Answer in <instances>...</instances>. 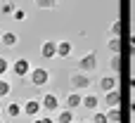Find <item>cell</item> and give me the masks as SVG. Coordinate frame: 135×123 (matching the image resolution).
<instances>
[{"label": "cell", "instance_id": "4fadbf2b", "mask_svg": "<svg viewBox=\"0 0 135 123\" xmlns=\"http://www.w3.org/2000/svg\"><path fill=\"white\" fill-rule=\"evenodd\" d=\"M0 40H2L5 47H14V45L19 43V36H17L14 31H0Z\"/></svg>", "mask_w": 135, "mask_h": 123}, {"label": "cell", "instance_id": "277c9868", "mask_svg": "<svg viewBox=\"0 0 135 123\" xmlns=\"http://www.w3.org/2000/svg\"><path fill=\"white\" fill-rule=\"evenodd\" d=\"M31 69H33V66H31V62H28L26 57H17L14 62H9V71H12L17 78H26V76L31 73Z\"/></svg>", "mask_w": 135, "mask_h": 123}, {"label": "cell", "instance_id": "8992f818", "mask_svg": "<svg viewBox=\"0 0 135 123\" xmlns=\"http://www.w3.org/2000/svg\"><path fill=\"white\" fill-rule=\"evenodd\" d=\"M40 111H43V107H40V97H28V100L21 102V114L28 116V119L40 116Z\"/></svg>", "mask_w": 135, "mask_h": 123}, {"label": "cell", "instance_id": "9c48e42d", "mask_svg": "<svg viewBox=\"0 0 135 123\" xmlns=\"http://www.w3.org/2000/svg\"><path fill=\"white\" fill-rule=\"evenodd\" d=\"M81 102H83V95H81V92H76V90H71L69 95H64V107H66V109H71V111H74V109H78V107H81Z\"/></svg>", "mask_w": 135, "mask_h": 123}, {"label": "cell", "instance_id": "d4e9b609", "mask_svg": "<svg viewBox=\"0 0 135 123\" xmlns=\"http://www.w3.org/2000/svg\"><path fill=\"white\" fill-rule=\"evenodd\" d=\"M12 17L17 19V21H24L28 14H26V9H21V7H14V12H12Z\"/></svg>", "mask_w": 135, "mask_h": 123}, {"label": "cell", "instance_id": "30bf717a", "mask_svg": "<svg viewBox=\"0 0 135 123\" xmlns=\"http://www.w3.org/2000/svg\"><path fill=\"white\" fill-rule=\"evenodd\" d=\"M81 107H83V109H88V111H97V107H100V100H97V95H95V92H85V95H83V102H81Z\"/></svg>", "mask_w": 135, "mask_h": 123}, {"label": "cell", "instance_id": "6da1fadb", "mask_svg": "<svg viewBox=\"0 0 135 123\" xmlns=\"http://www.w3.org/2000/svg\"><path fill=\"white\" fill-rule=\"evenodd\" d=\"M69 85H71V90L83 92V90H90L93 78H90V73H83V71H71V76H69Z\"/></svg>", "mask_w": 135, "mask_h": 123}, {"label": "cell", "instance_id": "f1b7e54d", "mask_svg": "<svg viewBox=\"0 0 135 123\" xmlns=\"http://www.w3.org/2000/svg\"><path fill=\"white\" fill-rule=\"evenodd\" d=\"M131 111L135 114V100H131Z\"/></svg>", "mask_w": 135, "mask_h": 123}, {"label": "cell", "instance_id": "44dd1931", "mask_svg": "<svg viewBox=\"0 0 135 123\" xmlns=\"http://www.w3.org/2000/svg\"><path fill=\"white\" fill-rule=\"evenodd\" d=\"M38 9H55L57 7V0H33Z\"/></svg>", "mask_w": 135, "mask_h": 123}, {"label": "cell", "instance_id": "9a60e30c", "mask_svg": "<svg viewBox=\"0 0 135 123\" xmlns=\"http://www.w3.org/2000/svg\"><path fill=\"white\" fill-rule=\"evenodd\" d=\"M71 121H74V111H71V109H66V107H64V109H59V111H57L55 123H71Z\"/></svg>", "mask_w": 135, "mask_h": 123}, {"label": "cell", "instance_id": "7a4b0ae2", "mask_svg": "<svg viewBox=\"0 0 135 123\" xmlns=\"http://www.w3.org/2000/svg\"><path fill=\"white\" fill-rule=\"evenodd\" d=\"M28 83H31L33 88H45V85L50 83V71H47L45 66H33L31 73H28Z\"/></svg>", "mask_w": 135, "mask_h": 123}, {"label": "cell", "instance_id": "d6986e66", "mask_svg": "<svg viewBox=\"0 0 135 123\" xmlns=\"http://www.w3.org/2000/svg\"><path fill=\"white\" fill-rule=\"evenodd\" d=\"M9 92H12V83L7 78H0V100H5Z\"/></svg>", "mask_w": 135, "mask_h": 123}, {"label": "cell", "instance_id": "5bb4252c", "mask_svg": "<svg viewBox=\"0 0 135 123\" xmlns=\"http://www.w3.org/2000/svg\"><path fill=\"white\" fill-rule=\"evenodd\" d=\"M5 114H7L9 119H19V116H21V102H17V100L7 102V107H5Z\"/></svg>", "mask_w": 135, "mask_h": 123}, {"label": "cell", "instance_id": "603a6c76", "mask_svg": "<svg viewBox=\"0 0 135 123\" xmlns=\"http://www.w3.org/2000/svg\"><path fill=\"white\" fill-rule=\"evenodd\" d=\"M7 71H9V59L0 55V78H5V76H7Z\"/></svg>", "mask_w": 135, "mask_h": 123}, {"label": "cell", "instance_id": "484cf974", "mask_svg": "<svg viewBox=\"0 0 135 123\" xmlns=\"http://www.w3.org/2000/svg\"><path fill=\"white\" fill-rule=\"evenodd\" d=\"M40 121H43V123H55V119H50V116H40Z\"/></svg>", "mask_w": 135, "mask_h": 123}, {"label": "cell", "instance_id": "2e32d148", "mask_svg": "<svg viewBox=\"0 0 135 123\" xmlns=\"http://www.w3.org/2000/svg\"><path fill=\"white\" fill-rule=\"evenodd\" d=\"M107 47H109L112 55H121V36H112L107 40Z\"/></svg>", "mask_w": 135, "mask_h": 123}, {"label": "cell", "instance_id": "7c38bea8", "mask_svg": "<svg viewBox=\"0 0 135 123\" xmlns=\"http://www.w3.org/2000/svg\"><path fill=\"white\" fill-rule=\"evenodd\" d=\"M104 104L112 109V107H121V90L116 88V90H109V92H104Z\"/></svg>", "mask_w": 135, "mask_h": 123}, {"label": "cell", "instance_id": "d6a6232c", "mask_svg": "<svg viewBox=\"0 0 135 123\" xmlns=\"http://www.w3.org/2000/svg\"><path fill=\"white\" fill-rule=\"evenodd\" d=\"M0 114H2V109H0Z\"/></svg>", "mask_w": 135, "mask_h": 123}, {"label": "cell", "instance_id": "4dcf8cb0", "mask_svg": "<svg viewBox=\"0 0 135 123\" xmlns=\"http://www.w3.org/2000/svg\"><path fill=\"white\" fill-rule=\"evenodd\" d=\"M71 123H81V121H78V119H74V121H71Z\"/></svg>", "mask_w": 135, "mask_h": 123}, {"label": "cell", "instance_id": "836d02e7", "mask_svg": "<svg viewBox=\"0 0 135 123\" xmlns=\"http://www.w3.org/2000/svg\"><path fill=\"white\" fill-rule=\"evenodd\" d=\"M0 123H5V121H0Z\"/></svg>", "mask_w": 135, "mask_h": 123}, {"label": "cell", "instance_id": "e0dca14e", "mask_svg": "<svg viewBox=\"0 0 135 123\" xmlns=\"http://www.w3.org/2000/svg\"><path fill=\"white\" fill-rule=\"evenodd\" d=\"M107 119H109V123H121V119H123L121 107H112V109L107 111Z\"/></svg>", "mask_w": 135, "mask_h": 123}, {"label": "cell", "instance_id": "f546056e", "mask_svg": "<svg viewBox=\"0 0 135 123\" xmlns=\"http://www.w3.org/2000/svg\"><path fill=\"white\" fill-rule=\"evenodd\" d=\"M31 123H43V121H40V116H36V119H33Z\"/></svg>", "mask_w": 135, "mask_h": 123}, {"label": "cell", "instance_id": "83f0119b", "mask_svg": "<svg viewBox=\"0 0 135 123\" xmlns=\"http://www.w3.org/2000/svg\"><path fill=\"white\" fill-rule=\"evenodd\" d=\"M131 47H133V50H135V33H133V36H131Z\"/></svg>", "mask_w": 135, "mask_h": 123}, {"label": "cell", "instance_id": "7402d4cb", "mask_svg": "<svg viewBox=\"0 0 135 123\" xmlns=\"http://www.w3.org/2000/svg\"><path fill=\"white\" fill-rule=\"evenodd\" d=\"M121 26H123V24H121L119 19H116V21H112V24H109V28H107L109 38H112V36H121Z\"/></svg>", "mask_w": 135, "mask_h": 123}, {"label": "cell", "instance_id": "cb8c5ba5", "mask_svg": "<svg viewBox=\"0 0 135 123\" xmlns=\"http://www.w3.org/2000/svg\"><path fill=\"white\" fill-rule=\"evenodd\" d=\"M90 121H93V123H109V119H107V114H104V111H100V109H97V111L93 114V119H90Z\"/></svg>", "mask_w": 135, "mask_h": 123}, {"label": "cell", "instance_id": "5b68a950", "mask_svg": "<svg viewBox=\"0 0 135 123\" xmlns=\"http://www.w3.org/2000/svg\"><path fill=\"white\" fill-rule=\"evenodd\" d=\"M40 107H43V111L55 114V111L62 109V100H59L57 92H45V95H40Z\"/></svg>", "mask_w": 135, "mask_h": 123}, {"label": "cell", "instance_id": "ac0fdd59", "mask_svg": "<svg viewBox=\"0 0 135 123\" xmlns=\"http://www.w3.org/2000/svg\"><path fill=\"white\" fill-rule=\"evenodd\" d=\"M109 71H112V73H119V71H121V55H112V59H109Z\"/></svg>", "mask_w": 135, "mask_h": 123}, {"label": "cell", "instance_id": "3957f363", "mask_svg": "<svg viewBox=\"0 0 135 123\" xmlns=\"http://www.w3.org/2000/svg\"><path fill=\"white\" fill-rule=\"evenodd\" d=\"M76 71H83V73L97 71V52L95 50H88L83 57H78V69Z\"/></svg>", "mask_w": 135, "mask_h": 123}, {"label": "cell", "instance_id": "4316f807", "mask_svg": "<svg viewBox=\"0 0 135 123\" xmlns=\"http://www.w3.org/2000/svg\"><path fill=\"white\" fill-rule=\"evenodd\" d=\"M128 85H131V88H133V90H135V76H133V78H131V81H128Z\"/></svg>", "mask_w": 135, "mask_h": 123}, {"label": "cell", "instance_id": "8fae6325", "mask_svg": "<svg viewBox=\"0 0 135 123\" xmlns=\"http://www.w3.org/2000/svg\"><path fill=\"white\" fill-rule=\"evenodd\" d=\"M71 52H74V43L71 40H57V57L66 59V57H71Z\"/></svg>", "mask_w": 135, "mask_h": 123}, {"label": "cell", "instance_id": "ffe728a7", "mask_svg": "<svg viewBox=\"0 0 135 123\" xmlns=\"http://www.w3.org/2000/svg\"><path fill=\"white\" fill-rule=\"evenodd\" d=\"M14 7H17V5H14L12 0H0V14H12Z\"/></svg>", "mask_w": 135, "mask_h": 123}, {"label": "cell", "instance_id": "ba28073f", "mask_svg": "<svg viewBox=\"0 0 135 123\" xmlns=\"http://www.w3.org/2000/svg\"><path fill=\"white\" fill-rule=\"evenodd\" d=\"M40 57L43 59H55L57 57V40H43L40 43Z\"/></svg>", "mask_w": 135, "mask_h": 123}, {"label": "cell", "instance_id": "1f68e13d", "mask_svg": "<svg viewBox=\"0 0 135 123\" xmlns=\"http://www.w3.org/2000/svg\"><path fill=\"white\" fill-rule=\"evenodd\" d=\"M81 123H93V121H81Z\"/></svg>", "mask_w": 135, "mask_h": 123}, {"label": "cell", "instance_id": "e575fe53", "mask_svg": "<svg viewBox=\"0 0 135 123\" xmlns=\"http://www.w3.org/2000/svg\"><path fill=\"white\" fill-rule=\"evenodd\" d=\"M57 2H59V0H57Z\"/></svg>", "mask_w": 135, "mask_h": 123}, {"label": "cell", "instance_id": "52a82bcc", "mask_svg": "<svg viewBox=\"0 0 135 123\" xmlns=\"http://www.w3.org/2000/svg\"><path fill=\"white\" fill-rule=\"evenodd\" d=\"M119 88V73H104L102 78H100V90H104V92H109V90H116Z\"/></svg>", "mask_w": 135, "mask_h": 123}]
</instances>
